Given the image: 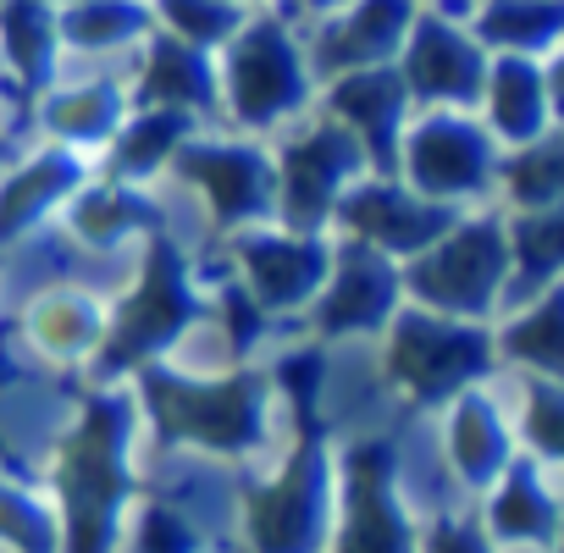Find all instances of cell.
Wrapping results in <instances>:
<instances>
[{
	"mask_svg": "<svg viewBox=\"0 0 564 553\" xmlns=\"http://www.w3.org/2000/svg\"><path fill=\"white\" fill-rule=\"evenodd\" d=\"M133 399L128 388L100 393L56 459L62 553H122L133 509Z\"/></svg>",
	"mask_w": 564,
	"mask_h": 553,
	"instance_id": "6da1fadb",
	"label": "cell"
},
{
	"mask_svg": "<svg viewBox=\"0 0 564 553\" xmlns=\"http://www.w3.org/2000/svg\"><path fill=\"white\" fill-rule=\"evenodd\" d=\"M144 410L172 437L210 459H254L271 443V399L254 371H172L144 366Z\"/></svg>",
	"mask_w": 564,
	"mask_h": 553,
	"instance_id": "7a4b0ae2",
	"label": "cell"
},
{
	"mask_svg": "<svg viewBox=\"0 0 564 553\" xmlns=\"http://www.w3.org/2000/svg\"><path fill=\"white\" fill-rule=\"evenodd\" d=\"M338 476H344V459H333L322 437L300 443L238 503L243 547L249 553H327L333 525H338Z\"/></svg>",
	"mask_w": 564,
	"mask_h": 553,
	"instance_id": "3957f363",
	"label": "cell"
},
{
	"mask_svg": "<svg viewBox=\"0 0 564 553\" xmlns=\"http://www.w3.org/2000/svg\"><path fill=\"white\" fill-rule=\"evenodd\" d=\"M404 294L415 300V311L492 322L509 300V221L459 216L432 249L404 265Z\"/></svg>",
	"mask_w": 564,
	"mask_h": 553,
	"instance_id": "277c9868",
	"label": "cell"
},
{
	"mask_svg": "<svg viewBox=\"0 0 564 553\" xmlns=\"http://www.w3.org/2000/svg\"><path fill=\"white\" fill-rule=\"evenodd\" d=\"M382 333H388V344H382L388 382L415 410L448 404V399L481 388L487 371L498 366V338L487 322H454L437 311H399Z\"/></svg>",
	"mask_w": 564,
	"mask_h": 553,
	"instance_id": "5b68a950",
	"label": "cell"
},
{
	"mask_svg": "<svg viewBox=\"0 0 564 553\" xmlns=\"http://www.w3.org/2000/svg\"><path fill=\"white\" fill-rule=\"evenodd\" d=\"M421 520L410 498V476L388 437L355 443L338 476V525L327 553H415Z\"/></svg>",
	"mask_w": 564,
	"mask_h": 553,
	"instance_id": "8992f818",
	"label": "cell"
},
{
	"mask_svg": "<svg viewBox=\"0 0 564 553\" xmlns=\"http://www.w3.org/2000/svg\"><path fill=\"white\" fill-rule=\"evenodd\" d=\"M393 166L404 172V177H399L404 188H415V194H426V199L459 210V205L481 199V194L498 183L503 150H498V139H492L476 117H465V111H421V122L399 139Z\"/></svg>",
	"mask_w": 564,
	"mask_h": 553,
	"instance_id": "52a82bcc",
	"label": "cell"
},
{
	"mask_svg": "<svg viewBox=\"0 0 564 553\" xmlns=\"http://www.w3.org/2000/svg\"><path fill=\"white\" fill-rule=\"evenodd\" d=\"M271 166H276V221L294 232H322L338 216L344 194L371 172L366 150L333 117H322L316 128H300L271 155Z\"/></svg>",
	"mask_w": 564,
	"mask_h": 553,
	"instance_id": "ba28073f",
	"label": "cell"
},
{
	"mask_svg": "<svg viewBox=\"0 0 564 553\" xmlns=\"http://www.w3.org/2000/svg\"><path fill=\"white\" fill-rule=\"evenodd\" d=\"M199 327V305H194V283H188V265L172 243H150L144 276L133 300H122V311L106 322V344H100V366L122 371V360H133V371L155 366L161 349H172L183 333Z\"/></svg>",
	"mask_w": 564,
	"mask_h": 553,
	"instance_id": "9c48e42d",
	"label": "cell"
},
{
	"mask_svg": "<svg viewBox=\"0 0 564 553\" xmlns=\"http://www.w3.org/2000/svg\"><path fill=\"white\" fill-rule=\"evenodd\" d=\"M311 51L300 40H289L282 23H260L243 34V45H232L227 56V111L243 128H276L311 106Z\"/></svg>",
	"mask_w": 564,
	"mask_h": 553,
	"instance_id": "30bf717a",
	"label": "cell"
},
{
	"mask_svg": "<svg viewBox=\"0 0 564 553\" xmlns=\"http://www.w3.org/2000/svg\"><path fill=\"white\" fill-rule=\"evenodd\" d=\"M333 249L322 232H294V227H243L232 232V260H238V289L260 311H305L316 305Z\"/></svg>",
	"mask_w": 564,
	"mask_h": 553,
	"instance_id": "8fae6325",
	"label": "cell"
},
{
	"mask_svg": "<svg viewBox=\"0 0 564 553\" xmlns=\"http://www.w3.org/2000/svg\"><path fill=\"white\" fill-rule=\"evenodd\" d=\"M172 172L205 199V210L216 221H227L232 232L260 227V216H276V166L260 144L249 139H205V144H183Z\"/></svg>",
	"mask_w": 564,
	"mask_h": 553,
	"instance_id": "7c38bea8",
	"label": "cell"
},
{
	"mask_svg": "<svg viewBox=\"0 0 564 553\" xmlns=\"http://www.w3.org/2000/svg\"><path fill=\"white\" fill-rule=\"evenodd\" d=\"M333 221H344L355 243H366L388 260H415L421 249H432L459 221V210H448V205H437V199H426V194H415V188H404L382 172H366L344 194Z\"/></svg>",
	"mask_w": 564,
	"mask_h": 553,
	"instance_id": "4fadbf2b",
	"label": "cell"
},
{
	"mask_svg": "<svg viewBox=\"0 0 564 553\" xmlns=\"http://www.w3.org/2000/svg\"><path fill=\"white\" fill-rule=\"evenodd\" d=\"M399 300H404V265L349 238L333 249V271L316 294V333L322 338L382 333L399 316Z\"/></svg>",
	"mask_w": 564,
	"mask_h": 553,
	"instance_id": "5bb4252c",
	"label": "cell"
},
{
	"mask_svg": "<svg viewBox=\"0 0 564 553\" xmlns=\"http://www.w3.org/2000/svg\"><path fill=\"white\" fill-rule=\"evenodd\" d=\"M448 404L454 410H448V432H443V459L465 492H487L520 459L514 404H503L492 388H470Z\"/></svg>",
	"mask_w": 564,
	"mask_h": 553,
	"instance_id": "9a60e30c",
	"label": "cell"
},
{
	"mask_svg": "<svg viewBox=\"0 0 564 553\" xmlns=\"http://www.w3.org/2000/svg\"><path fill=\"white\" fill-rule=\"evenodd\" d=\"M399 78H404V95L415 106H426V111H465V106L481 100V84H487L481 40H465L448 23H421Z\"/></svg>",
	"mask_w": 564,
	"mask_h": 553,
	"instance_id": "2e32d148",
	"label": "cell"
},
{
	"mask_svg": "<svg viewBox=\"0 0 564 553\" xmlns=\"http://www.w3.org/2000/svg\"><path fill=\"white\" fill-rule=\"evenodd\" d=\"M564 498L547 487V470L536 459H514L487 492H481V531L503 547V553H547L553 531H558Z\"/></svg>",
	"mask_w": 564,
	"mask_h": 553,
	"instance_id": "e0dca14e",
	"label": "cell"
},
{
	"mask_svg": "<svg viewBox=\"0 0 564 553\" xmlns=\"http://www.w3.org/2000/svg\"><path fill=\"white\" fill-rule=\"evenodd\" d=\"M404 78L393 67H355L333 84V106L327 117L366 150L371 172H393L399 139H404Z\"/></svg>",
	"mask_w": 564,
	"mask_h": 553,
	"instance_id": "ac0fdd59",
	"label": "cell"
},
{
	"mask_svg": "<svg viewBox=\"0 0 564 553\" xmlns=\"http://www.w3.org/2000/svg\"><path fill=\"white\" fill-rule=\"evenodd\" d=\"M84 183V166L67 144H51L40 155H29L23 166H12L0 177V243L29 238L62 199H73Z\"/></svg>",
	"mask_w": 564,
	"mask_h": 553,
	"instance_id": "d6986e66",
	"label": "cell"
},
{
	"mask_svg": "<svg viewBox=\"0 0 564 553\" xmlns=\"http://www.w3.org/2000/svg\"><path fill=\"white\" fill-rule=\"evenodd\" d=\"M23 333L45 360H95L106 344V311L84 289L51 283L23 305Z\"/></svg>",
	"mask_w": 564,
	"mask_h": 553,
	"instance_id": "ffe728a7",
	"label": "cell"
},
{
	"mask_svg": "<svg viewBox=\"0 0 564 553\" xmlns=\"http://www.w3.org/2000/svg\"><path fill=\"white\" fill-rule=\"evenodd\" d=\"M492 338H498V360L520 366L525 377L564 382V283H553L536 300L514 305L509 322Z\"/></svg>",
	"mask_w": 564,
	"mask_h": 553,
	"instance_id": "44dd1931",
	"label": "cell"
},
{
	"mask_svg": "<svg viewBox=\"0 0 564 553\" xmlns=\"http://www.w3.org/2000/svg\"><path fill=\"white\" fill-rule=\"evenodd\" d=\"M564 283V205H536L509 221V311Z\"/></svg>",
	"mask_w": 564,
	"mask_h": 553,
	"instance_id": "7402d4cb",
	"label": "cell"
},
{
	"mask_svg": "<svg viewBox=\"0 0 564 553\" xmlns=\"http://www.w3.org/2000/svg\"><path fill=\"white\" fill-rule=\"evenodd\" d=\"M327 18H338V23H333V34L316 45V56H322V67H338V73L393 62L399 34H404V23H410L404 0H360L355 12H327Z\"/></svg>",
	"mask_w": 564,
	"mask_h": 553,
	"instance_id": "603a6c76",
	"label": "cell"
},
{
	"mask_svg": "<svg viewBox=\"0 0 564 553\" xmlns=\"http://www.w3.org/2000/svg\"><path fill=\"white\" fill-rule=\"evenodd\" d=\"M0 553H62V514L51 492L0 481Z\"/></svg>",
	"mask_w": 564,
	"mask_h": 553,
	"instance_id": "cb8c5ba5",
	"label": "cell"
},
{
	"mask_svg": "<svg viewBox=\"0 0 564 553\" xmlns=\"http://www.w3.org/2000/svg\"><path fill=\"white\" fill-rule=\"evenodd\" d=\"M150 221V199L133 188V183H95V188H78V205H73V232L84 243H111V238H128Z\"/></svg>",
	"mask_w": 564,
	"mask_h": 553,
	"instance_id": "d4e9b609",
	"label": "cell"
},
{
	"mask_svg": "<svg viewBox=\"0 0 564 553\" xmlns=\"http://www.w3.org/2000/svg\"><path fill=\"white\" fill-rule=\"evenodd\" d=\"M514 421H520V448H531L542 470H564V382L525 377Z\"/></svg>",
	"mask_w": 564,
	"mask_h": 553,
	"instance_id": "484cf974",
	"label": "cell"
},
{
	"mask_svg": "<svg viewBox=\"0 0 564 553\" xmlns=\"http://www.w3.org/2000/svg\"><path fill=\"white\" fill-rule=\"evenodd\" d=\"M183 133H188V117H183V111L144 106V117L117 133V166L133 172V177H150V172H161V166L177 161V150H183L177 139H183Z\"/></svg>",
	"mask_w": 564,
	"mask_h": 553,
	"instance_id": "4316f807",
	"label": "cell"
},
{
	"mask_svg": "<svg viewBox=\"0 0 564 553\" xmlns=\"http://www.w3.org/2000/svg\"><path fill=\"white\" fill-rule=\"evenodd\" d=\"M514 194L520 210H536V205H564V139H536L525 150H514L498 172Z\"/></svg>",
	"mask_w": 564,
	"mask_h": 553,
	"instance_id": "83f0119b",
	"label": "cell"
},
{
	"mask_svg": "<svg viewBox=\"0 0 564 553\" xmlns=\"http://www.w3.org/2000/svg\"><path fill=\"white\" fill-rule=\"evenodd\" d=\"M415 553H503V547L481 531L476 514H437V520L421 525Z\"/></svg>",
	"mask_w": 564,
	"mask_h": 553,
	"instance_id": "f1b7e54d",
	"label": "cell"
},
{
	"mask_svg": "<svg viewBox=\"0 0 564 553\" xmlns=\"http://www.w3.org/2000/svg\"><path fill=\"white\" fill-rule=\"evenodd\" d=\"M547 553H564V514H558V531H553V542H547Z\"/></svg>",
	"mask_w": 564,
	"mask_h": 553,
	"instance_id": "f546056e",
	"label": "cell"
}]
</instances>
